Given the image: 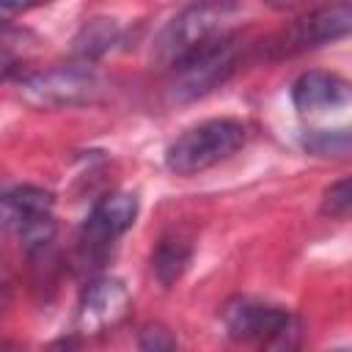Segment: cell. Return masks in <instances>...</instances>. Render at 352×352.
I'll list each match as a JSON object with an SVG mask.
<instances>
[{"instance_id":"obj_1","label":"cell","mask_w":352,"mask_h":352,"mask_svg":"<svg viewBox=\"0 0 352 352\" xmlns=\"http://www.w3.org/2000/svg\"><path fill=\"white\" fill-rule=\"evenodd\" d=\"M236 11L239 8L231 6V3H195V6H187L184 11H179L162 28V33L154 41L151 58L162 69L170 72L184 58H190V55L201 52L204 47L231 36L228 22H234Z\"/></svg>"},{"instance_id":"obj_2","label":"cell","mask_w":352,"mask_h":352,"mask_svg":"<svg viewBox=\"0 0 352 352\" xmlns=\"http://www.w3.org/2000/svg\"><path fill=\"white\" fill-rule=\"evenodd\" d=\"M245 126L234 118H209L184 129L165 151V165L176 176L204 173L245 146Z\"/></svg>"},{"instance_id":"obj_3","label":"cell","mask_w":352,"mask_h":352,"mask_svg":"<svg viewBox=\"0 0 352 352\" xmlns=\"http://www.w3.org/2000/svg\"><path fill=\"white\" fill-rule=\"evenodd\" d=\"M19 96L38 110H60L91 104L102 96V80L88 63L55 66L25 74L19 80Z\"/></svg>"},{"instance_id":"obj_4","label":"cell","mask_w":352,"mask_h":352,"mask_svg":"<svg viewBox=\"0 0 352 352\" xmlns=\"http://www.w3.org/2000/svg\"><path fill=\"white\" fill-rule=\"evenodd\" d=\"M236 60H239V44L234 36H226L204 47L201 52L184 58L170 69V82H168L170 96L176 102H192L198 96H206L234 74Z\"/></svg>"},{"instance_id":"obj_5","label":"cell","mask_w":352,"mask_h":352,"mask_svg":"<svg viewBox=\"0 0 352 352\" xmlns=\"http://www.w3.org/2000/svg\"><path fill=\"white\" fill-rule=\"evenodd\" d=\"M55 198L52 192L19 184L3 195V226L16 234V239L28 250H44L55 236V217H52Z\"/></svg>"},{"instance_id":"obj_6","label":"cell","mask_w":352,"mask_h":352,"mask_svg":"<svg viewBox=\"0 0 352 352\" xmlns=\"http://www.w3.org/2000/svg\"><path fill=\"white\" fill-rule=\"evenodd\" d=\"M129 314V292L124 280L102 275L94 278L77 302V333L82 336H99L104 330H113L124 316Z\"/></svg>"},{"instance_id":"obj_7","label":"cell","mask_w":352,"mask_h":352,"mask_svg":"<svg viewBox=\"0 0 352 352\" xmlns=\"http://www.w3.org/2000/svg\"><path fill=\"white\" fill-rule=\"evenodd\" d=\"M349 33H352V6L349 3L322 6L300 16L292 28H286L275 47L280 55H294L311 47H322L327 41L344 38Z\"/></svg>"},{"instance_id":"obj_8","label":"cell","mask_w":352,"mask_h":352,"mask_svg":"<svg viewBox=\"0 0 352 352\" xmlns=\"http://www.w3.org/2000/svg\"><path fill=\"white\" fill-rule=\"evenodd\" d=\"M138 217V195L135 192H110L94 204L88 212L80 245L88 253H102L107 245H113Z\"/></svg>"},{"instance_id":"obj_9","label":"cell","mask_w":352,"mask_h":352,"mask_svg":"<svg viewBox=\"0 0 352 352\" xmlns=\"http://www.w3.org/2000/svg\"><path fill=\"white\" fill-rule=\"evenodd\" d=\"M292 104L302 116H319L352 104V82L333 72H305L292 85Z\"/></svg>"},{"instance_id":"obj_10","label":"cell","mask_w":352,"mask_h":352,"mask_svg":"<svg viewBox=\"0 0 352 352\" xmlns=\"http://www.w3.org/2000/svg\"><path fill=\"white\" fill-rule=\"evenodd\" d=\"M286 316L289 311L248 297H236L223 308V324L236 341H264Z\"/></svg>"},{"instance_id":"obj_11","label":"cell","mask_w":352,"mask_h":352,"mask_svg":"<svg viewBox=\"0 0 352 352\" xmlns=\"http://www.w3.org/2000/svg\"><path fill=\"white\" fill-rule=\"evenodd\" d=\"M190 258H192L190 242H184L179 236H165V239H160V245L151 256V270L162 286H173L184 275Z\"/></svg>"},{"instance_id":"obj_12","label":"cell","mask_w":352,"mask_h":352,"mask_svg":"<svg viewBox=\"0 0 352 352\" xmlns=\"http://www.w3.org/2000/svg\"><path fill=\"white\" fill-rule=\"evenodd\" d=\"M118 38V25L113 19H104V16H96V19H88L82 25V30L77 33L74 38V52L82 63L104 55Z\"/></svg>"},{"instance_id":"obj_13","label":"cell","mask_w":352,"mask_h":352,"mask_svg":"<svg viewBox=\"0 0 352 352\" xmlns=\"http://www.w3.org/2000/svg\"><path fill=\"white\" fill-rule=\"evenodd\" d=\"M302 148L314 157H352V126L341 129H316L302 138Z\"/></svg>"},{"instance_id":"obj_14","label":"cell","mask_w":352,"mask_h":352,"mask_svg":"<svg viewBox=\"0 0 352 352\" xmlns=\"http://www.w3.org/2000/svg\"><path fill=\"white\" fill-rule=\"evenodd\" d=\"M300 341H302V324L300 319H294L292 314L261 341V349L258 352H297L300 349Z\"/></svg>"},{"instance_id":"obj_15","label":"cell","mask_w":352,"mask_h":352,"mask_svg":"<svg viewBox=\"0 0 352 352\" xmlns=\"http://www.w3.org/2000/svg\"><path fill=\"white\" fill-rule=\"evenodd\" d=\"M322 214L333 220H349L352 217V176L330 184L322 192Z\"/></svg>"},{"instance_id":"obj_16","label":"cell","mask_w":352,"mask_h":352,"mask_svg":"<svg viewBox=\"0 0 352 352\" xmlns=\"http://www.w3.org/2000/svg\"><path fill=\"white\" fill-rule=\"evenodd\" d=\"M138 349L140 352H176V338L165 324L148 322L138 330Z\"/></svg>"},{"instance_id":"obj_17","label":"cell","mask_w":352,"mask_h":352,"mask_svg":"<svg viewBox=\"0 0 352 352\" xmlns=\"http://www.w3.org/2000/svg\"><path fill=\"white\" fill-rule=\"evenodd\" d=\"M336 352H346V349H336Z\"/></svg>"}]
</instances>
